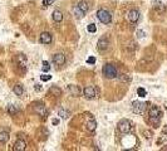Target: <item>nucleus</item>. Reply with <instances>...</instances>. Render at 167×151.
I'll return each mask as SVG.
<instances>
[{"mask_svg":"<svg viewBox=\"0 0 167 151\" xmlns=\"http://www.w3.org/2000/svg\"><path fill=\"white\" fill-rule=\"evenodd\" d=\"M102 73L106 78H110V79L116 78L117 76H118V71H117V68L112 64H104L102 68Z\"/></svg>","mask_w":167,"mask_h":151,"instance_id":"1","label":"nucleus"},{"mask_svg":"<svg viewBox=\"0 0 167 151\" xmlns=\"http://www.w3.org/2000/svg\"><path fill=\"white\" fill-rule=\"evenodd\" d=\"M137 34H138V38H143V35H145V33L142 32V30H137Z\"/></svg>","mask_w":167,"mask_h":151,"instance_id":"31","label":"nucleus"},{"mask_svg":"<svg viewBox=\"0 0 167 151\" xmlns=\"http://www.w3.org/2000/svg\"><path fill=\"white\" fill-rule=\"evenodd\" d=\"M40 43L41 44H51L52 42H53V37L51 33H48V32H44V33H41L40 34Z\"/></svg>","mask_w":167,"mask_h":151,"instance_id":"8","label":"nucleus"},{"mask_svg":"<svg viewBox=\"0 0 167 151\" xmlns=\"http://www.w3.org/2000/svg\"><path fill=\"white\" fill-rule=\"evenodd\" d=\"M53 20L57 23H61L63 20V13L61 10H54L53 12Z\"/></svg>","mask_w":167,"mask_h":151,"instance_id":"15","label":"nucleus"},{"mask_svg":"<svg viewBox=\"0 0 167 151\" xmlns=\"http://www.w3.org/2000/svg\"><path fill=\"white\" fill-rule=\"evenodd\" d=\"M40 79L43 81V82L51 81V79H52V76H51V74H43V76H41V77H40Z\"/></svg>","mask_w":167,"mask_h":151,"instance_id":"28","label":"nucleus"},{"mask_svg":"<svg viewBox=\"0 0 167 151\" xmlns=\"http://www.w3.org/2000/svg\"><path fill=\"white\" fill-rule=\"evenodd\" d=\"M58 115H59V116L62 117V119L67 120V119H69V117H70V111L64 110V108H61V110L58 111Z\"/></svg>","mask_w":167,"mask_h":151,"instance_id":"18","label":"nucleus"},{"mask_svg":"<svg viewBox=\"0 0 167 151\" xmlns=\"http://www.w3.org/2000/svg\"><path fill=\"white\" fill-rule=\"evenodd\" d=\"M55 2V0H44V5H51Z\"/></svg>","mask_w":167,"mask_h":151,"instance_id":"30","label":"nucleus"},{"mask_svg":"<svg viewBox=\"0 0 167 151\" xmlns=\"http://www.w3.org/2000/svg\"><path fill=\"white\" fill-rule=\"evenodd\" d=\"M34 110H35L37 113H39L40 116H43V117L47 115V108H45V106L43 103H40V102L34 105Z\"/></svg>","mask_w":167,"mask_h":151,"instance_id":"11","label":"nucleus"},{"mask_svg":"<svg viewBox=\"0 0 167 151\" xmlns=\"http://www.w3.org/2000/svg\"><path fill=\"white\" fill-rule=\"evenodd\" d=\"M118 131L120 132H122V133H128L131 130H132V122L129 121V120H127V119H123V120H121L120 122H118Z\"/></svg>","mask_w":167,"mask_h":151,"instance_id":"4","label":"nucleus"},{"mask_svg":"<svg viewBox=\"0 0 167 151\" xmlns=\"http://www.w3.org/2000/svg\"><path fill=\"white\" fill-rule=\"evenodd\" d=\"M25 149H27V142L25 141L21 140V139L16 140V142L14 144V150L15 151H24Z\"/></svg>","mask_w":167,"mask_h":151,"instance_id":"10","label":"nucleus"},{"mask_svg":"<svg viewBox=\"0 0 167 151\" xmlns=\"http://www.w3.org/2000/svg\"><path fill=\"white\" fill-rule=\"evenodd\" d=\"M52 61L55 65H63L65 63V55L63 53H55L52 57Z\"/></svg>","mask_w":167,"mask_h":151,"instance_id":"6","label":"nucleus"},{"mask_svg":"<svg viewBox=\"0 0 167 151\" xmlns=\"http://www.w3.org/2000/svg\"><path fill=\"white\" fill-rule=\"evenodd\" d=\"M97 18L101 20L103 24H110L112 22V15L107 9H99L97 12Z\"/></svg>","mask_w":167,"mask_h":151,"instance_id":"3","label":"nucleus"},{"mask_svg":"<svg viewBox=\"0 0 167 151\" xmlns=\"http://www.w3.org/2000/svg\"><path fill=\"white\" fill-rule=\"evenodd\" d=\"M52 123H53V125H58V123H59V120H58V119H54V120H52Z\"/></svg>","mask_w":167,"mask_h":151,"instance_id":"32","label":"nucleus"},{"mask_svg":"<svg viewBox=\"0 0 167 151\" xmlns=\"http://www.w3.org/2000/svg\"><path fill=\"white\" fill-rule=\"evenodd\" d=\"M9 133H8L6 131H0V142L2 144H5V142L9 141Z\"/></svg>","mask_w":167,"mask_h":151,"instance_id":"19","label":"nucleus"},{"mask_svg":"<svg viewBox=\"0 0 167 151\" xmlns=\"http://www.w3.org/2000/svg\"><path fill=\"white\" fill-rule=\"evenodd\" d=\"M77 6L79 8V9H80L83 13H87V12H88V9H89V6H88L87 2H79Z\"/></svg>","mask_w":167,"mask_h":151,"instance_id":"21","label":"nucleus"},{"mask_svg":"<svg viewBox=\"0 0 167 151\" xmlns=\"http://www.w3.org/2000/svg\"><path fill=\"white\" fill-rule=\"evenodd\" d=\"M86 126H87V130H88V131L93 132V131L96 130V127H97V122H96V120L93 119V117H89V120H87Z\"/></svg>","mask_w":167,"mask_h":151,"instance_id":"13","label":"nucleus"},{"mask_svg":"<svg viewBox=\"0 0 167 151\" xmlns=\"http://www.w3.org/2000/svg\"><path fill=\"white\" fill-rule=\"evenodd\" d=\"M83 93H84V97L87 99H92V98H94L96 97V89L94 87H86L84 89H83Z\"/></svg>","mask_w":167,"mask_h":151,"instance_id":"9","label":"nucleus"},{"mask_svg":"<svg viewBox=\"0 0 167 151\" xmlns=\"http://www.w3.org/2000/svg\"><path fill=\"white\" fill-rule=\"evenodd\" d=\"M13 92L16 95V96H23V93H24V88H23V86L21 85H15L14 87H13Z\"/></svg>","mask_w":167,"mask_h":151,"instance_id":"17","label":"nucleus"},{"mask_svg":"<svg viewBox=\"0 0 167 151\" xmlns=\"http://www.w3.org/2000/svg\"><path fill=\"white\" fill-rule=\"evenodd\" d=\"M137 95H138L139 97H146V96H147V91H146L143 87H139V88L137 89Z\"/></svg>","mask_w":167,"mask_h":151,"instance_id":"22","label":"nucleus"},{"mask_svg":"<svg viewBox=\"0 0 167 151\" xmlns=\"http://www.w3.org/2000/svg\"><path fill=\"white\" fill-rule=\"evenodd\" d=\"M51 92H52V93L58 95V96H61V95H62V91H61V88H58V87H52V88H51Z\"/></svg>","mask_w":167,"mask_h":151,"instance_id":"27","label":"nucleus"},{"mask_svg":"<svg viewBox=\"0 0 167 151\" xmlns=\"http://www.w3.org/2000/svg\"><path fill=\"white\" fill-rule=\"evenodd\" d=\"M68 89H69V92H70V95L74 96V97H78V96L80 95V89H79V87L76 86V85H69V86H68Z\"/></svg>","mask_w":167,"mask_h":151,"instance_id":"14","label":"nucleus"},{"mask_svg":"<svg viewBox=\"0 0 167 151\" xmlns=\"http://www.w3.org/2000/svg\"><path fill=\"white\" fill-rule=\"evenodd\" d=\"M73 14L76 15V18L80 19V18H83V16H84V14H86V13H83L78 6H74V8H73Z\"/></svg>","mask_w":167,"mask_h":151,"instance_id":"20","label":"nucleus"},{"mask_svg":"<svg viewBox=\"0 0 167 151\" xmlns=\"http://www.w3.org/2000/svg\"><path fill=\"white\" fill-rule=\"evenodd\" d=\"M148 116H149V121L157 126L158 121H160V119H161V110L157 106H152L151 108H149Z\"/></svg>","mask_w":167,"mask_h":151,"instance_id":"2","label":"nucleus"},{"mask_svg":"<svg viewBox=\"0 0 167 151\" xmlns=\"http://www.w3.org/2000/svg\"><path fill=\"white\" fill-rule=\"evenodd\" d=\"M127 18H128V20H129L131 23H133V24L137 23V22L139 20V12L136 10V9L129 10L128 14H127Z\"/></svg>","mask_w":167,"mask_h":151,"instance_id":"7","label":"nucleus"},{"mask_svg":"<svg viewBox=\"0 0 167 151\" xmlns=\"http://www.w3.org/2000/svg\"><path fill=\"white\" fill-rule=\"evenodd\" d=\"M97 45H98L99 50H106L108 47H110V40H108L107 38H101V39L98 40Z\"/></svg>","mask_w":167,"mask_h":151,"instance_id":"12","label":"nucleus"},{"mask_svg":"<svg viewBox=\"0 0 167 151\" xmlns=\"http://www.w3.org/2000/svg\"><path fill=\"white\" fill-rule=\"evenodd\" d=\"M155 9H156V10H157V9H160L161 12H165L166 6H165L163 4H161V3H156V4H155Z\"/></svg>","mask_w":167,"mask_h":151,"instance_id":"26","label":"nucleus"},{"mask_svg":"<svg viewBox=\"0 0 167 151\" xmlns=\"http://www.w3.org/2000/svg\"><path fill=\"white\" fill-rule=\"evenodd\" d=\"M49 69H51V64H49V62L44 61L43 62V67H41V71H43L44 73H47V72H49Z\"/></svg>","mask_w":167,"mask_h":151,"instance_id":"23","label":"nucleus"},{"mask_svg":"<svg viewBox=\"0 0 167 151\" xmlns=\"http://www.w3.org/2000/svg\"><path fill=\"white\" fill-rule=\"evenodd\" d=\"M16 61H18L19 67H21V68H25V67H27V58L24 57L23 54H19L18 57H16Z\"/></svg>","mask_w":167,"mask_h":151,"instance_id":"16","label":"nucleus"},{"mask_svg":"<svg viewBox=\"0 0 167 151\" xmlns=\"http://www.w3.org/2000/svg\"><path fill=\"white\" fill-rule=\"evenodd\" d=\"M87 29H88L89 33H96V32H97V25H96L94 23H90L88 27H87Z\"/></svg>","mask_w":167,"mask_h":151,"instance_id":"25","label":"nucleus"},{"mask_svg":"<svg viewBox=\"0 0 167 151\" xmlns=\"http://www.w3.org/2000/svg\"><path fill=\"white\" fill-rule=\"evenodd\" d=\"M145 108H146V105L143 102H139V101H135L132 103V111L133 113H137V115H142L145 112Z\"/></svg>","mask_w":167,"mask_h":151,"instance_id":"5","label":"nucleus"},{"mask_svg":"<svg viewBox=\"0 0 167 151\" xmlns=\"http://www.w3.org/2000/svg\"><path fill=\"white\" fill-rule=\"evenodd\" d=\"M87 63L88 64H94L96 63V57H89L87 59Z\"/></svg>","mask_w":167,"mask_h":151,"instance_id":"29","label":"nucleus"},{"mask_svg":"<svg viewBox=\"0 0 167 151\" xmlns=\"http://www.w3.org/2000/svg\"><path fill=\"white\" fill-rule=\"evenodd\" d=\"M8 112H9L10 115H15L16 112H18V108H16L14 105H10V106H8Z\"/></svg>","mask_w":167,"mask_h":151,"instance_id":"24","label":"nucleus"}]
</instances>
